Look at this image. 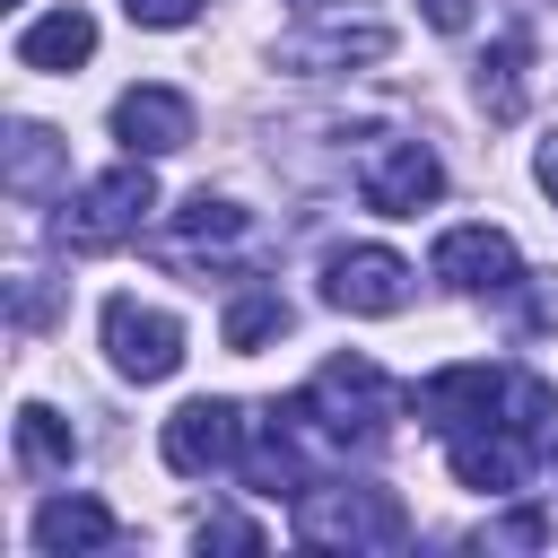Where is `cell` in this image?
I'll return each instance as SVG.
<instances>
[{"instance_id":"8fae6325","label":"cell","mask_w":558,"mask_h":558,"mask_svg":"<svg viewBox=\"0 0 558 558\" xmlns=\"http://www.w3.org/2000/svg\"><path fill=\"white\" fill-rule=\"evenodd\" d=\"M445 462H453V480L471 488V497H514L523 488V471H532V453H523V427H462V436H445Z\"/></svg>"},{"instance_id":"8992f818","label":"cell","mask_w":558,"mask_h":558,"mask_svg":"<svg viewBox=\"0 0 558 558\" xmlns=\"http://www.w3.org/2000/svg\"><path fill=\"white\" fill-rule=\"evenodd\" d=\"M105 357L113 375L131 384H166L183 366V323L166 305H140V296H105Z\"/></svg>"},{"instance_id":"e0dca14e","label":"cell","mask_w":558,"mask_h":558,"mask_svg":"<svg viewBox=\"0 0 558 558\" xmlns=\"http://www.w3.org/2000/svg\"><path fill=\"white\" fill-rule=\"evenodd\" d=\"M52 174H61V140H52L44 122H9V192L35 201Z\"/></svg>"},{"instance_id":"3957f363","label":"cell","mask_w":558,"mask_h":558,"mask_svg":"<svg viewBox=\"0 0 558 558\" xmlns=\"http://www.w3.org/2000/svg\"><path fill=\"white\" fill-rule=\"evenodd\" d=\"M148 209H157V174H148V157H122V166H105L78 201H61L52 235L78 244V253H105V244H131V235L148 227Z\"/></svg>"},{"instance_id":"44dd1931","label":"cell","mask_w":558,"mask_h":558,"mask_svg":"<svg viewBox=\"0 0 558 558\" xmlns=\"http://www.w3.org/2000/svg\"><path fill=\"white\" fill-rule=\"evenodd\" d=\"M201 549H262V523H244V514H209V523H201Z\"/></svg>"},{"instance_id":"2e32d148","label":"cell","mask_w":558,"mask_h":558,"mask_svg":"<svg viewBox=\"0 0 558 558\" xmlns=\"http://www.w3.org/2000/svg\"><path fill=\"white\" fill-rule=\"evenodd\" d=\"M270 331H288V296H279V288H235V296H227V323H218V340H227L235 357H253Z\"/></svg>"},{"instance_id":"277c9868","label":"cell","mask_w":558,"mask_h":558,"mask_svg":"<svg viewBox=\"0 0 558 558\" xmlns=\"http://www.w3.org/2000/svg\"><path fill=\"white\" fill-rule=\"evenodd\" d=\"M392 52V26L384 17H349V9H305L296 35H279V70L296 78H323V70H366Z\"/></svg>"},{"instance_id":"ba28073f","label":"cell","mask_w":558,"mask_h":558,"mask_svg":"<svg viewBox=\"0 0 558 558\" xmlns=\"http://www.w3.org/2000/svg\"><path fill=\"white\" fill-rule=\"evenodd\" d=\"M357 192H366V209H384V218H418V209L445 192V166H436L427 140H375L366 166H357Z\"/></svg>"},{"instance_id":"d4e9b609","label":"cell","mask_w":558,"mask_h":558,"mask_svg":"<svg viewBox=\"0 0 558 558\" xmlns=\"http://www.w3.org/2000/svg\"><path fill=\"white\" fill-rule=\"evenodd\" d=\"M288 9H331V0H288Z\"/></svg>"},{"instance_id":"5b68a950","label":"cell","mask_w":558,"mask_h":558,"mask_svg":"<svg viewBox=\"0 0 558 558\" xmlns=\"http://www.w3.org/2000/svg\"><path fill=\"white\" fill-rule=\"evenodd\" d=\"M244 410L235 401H218V392H201V401H183L174 418H166V436H157V453H166V471H183V480H209V471H235L244 462Z\"/></svg>"},{"instance_id":"7402d4cb","label":"cell","mask_w":558,"mask_h":558,"mask_svg":"<svg viewBox=\"0 0 558 558\" xmlns=\"http://www.w3.org/2000/svg\"><path fill=\"white\" fill-rule=\"evenodd\" d=\"M122 17H131V26H192L201 0H122Z\"/></svg>"},{"instance_id":"5bb4252c","label":"cell","mask_w":558,"mask_h":558,"mask_svg":"<svg viewBox=\"0 0 558 558\" xmlns=\"http://www.w3.org/2000/svg\"><path fill=\"white\" fill-rule=\"evenodd\" d=\"M113 541H122V523H113V506H96V497H52V506H35V549H44V558L113 549Z\"/></svg>"},{"instance_id":"6da1fadb","label":"cell","mask_w":558,"mask_h":558,"mask_svg":"<svg viewBox=\"0 0 558 558\" xmlns=\"http://www.w3.org/2000/svg\"><path fill=\"white\" fill-rule=\"evenodd\" d=\"M296 541L305 549H401L410 514L375 480H305L296 488Z\"/></svg>"},{"instance_id":"ffe728a7","label":"cell","mask_w":558,"mask_h":558,"mask_svg":"<svg viewBox=\"0 0 558 558\" xmlns=\"http://www.w3.org/2000/svg\"><path fill=\"white\" fill-rule=\"evenodd\" d=\"M549 410H558V392L541 384V375H506V427H549Z\"/></svg>"},{"instance_id":"30bf717a","label":"cell","mask_w":558,"mask_h":558,"mask_svg":"<svg viewBox=\"0 0 558 558\" xmlns=\"http://www.w3.org/2000/svg\"><path fill=\"white\" fill-rule=\"evenodd\" d=\"M410 401H418V418H427L436 436L497 427V418H506V375H497V366H480V357H462V366H436Z\"/></svg>"},{"instance_id":"484cf974","label":"cell","mask_w":558,"mask_h":558,"mask_svg":"<svg viewBox=\"0 0 558 558\" xmlns=\"http://www.w3.org/2000/svg\"><path fill=\"white\" fill-rule=\"evenodd\" d=\"M549 462H558V436H549Z\"/></svg>"},{"instance_id":"9a60e30c","label":"cell","mask_w":558,"mask_h":558,"mask_svg":"<svg viewBox=\"0 0 558 558\" xmlns=\"http://www.w3.org/2000/svg\"><path fill=\"white\" fill-rule=\"evenodd\" d=\"M523 61H532L523 35H497V44L480 52V105H488V122H514V113H523Z\"/></svg>"},{"instance_id":"603a6c76","label":"cell","mask_w":558,"mask_h":558,"mask_svg":"<svg viewBox=\"0 0 558 558\" xmlns=\"http://www.w3.org/2000/svg\"><path fill=\"white\" fill-rule=\"evenodd\" d=\"M418 9H427L436 35H471V17H480V0H418Z\"/></svg>"},{"instance_id":"4fadbf2b","label":"cell","mask_w":558,"mask_h":558,"mask_svg":"<svg viewBox=\"0 0 558 558\" xmlns=\"http://www.w3.org/2000/svg\"><path fill=\"white\" fill-rule=\"evenodd\" d=\"M87 52H96V17H87V9H44V17L17 35V70H44V78L78 70Z\"/></svg>"},{"instance_id":"d6986e66","label":"cell","mask_w":558,"mask_h":558,"mask_svg":"<svg viewBox=\"0 0 558 558\" xmlns=\"http://www.w3.org/2000/svg\"><path fill=\"white\" fill-rule=\"evenodd\" d=\"M174 235H183V244H235V235H244V209L218 201V192H192V201L174 209Z\"/></svg>"},{"instance_id":"52a82bcc","label":"cell","mask_w":558,"mask_h":558,"mask_svg":"<svg viewBox=\"0 0 558 558\" xmlns=\"http://www.w3.org/2000/svg\"><path fill=\"white\" fill-rule=\"evenodd\" d=\"M410 262L401 253H384V244H340L331 262H323V305L331 314H401L410 305Z\"/></svg>"},{"instance_id":"9c48e42d","label":"cell","mask_w":558,"mask_h":558,"mask_svg":"<svg viewBox=\"0 0 558 558\" xmlns=\"http://www.w3.org/2000/svg\"><path fill=\"white\" fill-rule=\"evenodd\" d=\"M427 262H436V279L462 288V296H506V288H523V253H514L506 227H445Z\"/></svg>"},{"instance_id":"7a4b0ae2","label":"cell","mask_w":558,"mask_h":558,"mask_svg":"<svg viewBox=\"0 0 558 558\" xmlns=\"http://www.w3.org/2000/svg\"><path fill=\"white\" fill-rule=\"evenodd\" d=\"M296 410H305V427H314L323 445L375 453V445H384V418H392V384H384L375 357H331V366L296 392Z\"/></svg>"},{"instance_id":"ac0fdd59","label":"cell","mask_w":558,"mask_h":558,"mask_svg":"<svg viewBox=\"0 0 558 558\" xmlns=\"http://www.w3.org/2000/svg\"><path fill=\"white\" fill-rule=\"evenodd\" d=\"M17 462H26V471H70V462H78L70 418H52L44 401H26V410H17Z\"/></svg>"},{"instance_id":"7c38bea8","label":"cell","mask_w":558,"mask_h":558,"mask_svg":"<svg viewBox=\"0 0 558 558\" xmlns=\"http://www.w3.org/2000/svg\"><path fill=\"white\" fill-rule=\"evenodd\" d=\"M113 140H122V157H174V148H192V105L174 87H122Z\"/></svg>"},{"instance_id":"cb8c5ba5","label":"cell","mask_w":558,"mask_h":558,"mask_svg":"<svg viewBox=\"0 0 558 558\" xmlns=\"http://www.w3.org/2000/svg\"><path fill=\"white\" fill-rule=\"evenodd\" d=\"M532 174H541V192H549V201H558V131H549V140H541V148H532Z\"/></svg>"}]
</instances>
